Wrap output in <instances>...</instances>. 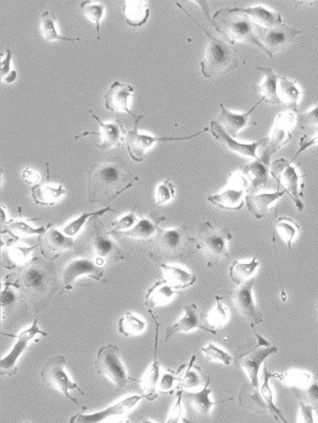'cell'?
Listing matches in <instances>:
<instances>
[{"label": "cell", "mask_w": 318, "mask_h": 423, "mask_svg": "<svg viewBox=\"0 0 318 423\" xmlns=\"http://www.w3.org/2000/svg\"><path fill=\"white\" fill-rule=\"evenodd\" d=\"M180 9L185 11L189 16L194 19V21L206 33L208 38V44L206 47L204 59L201 63L203 75L208 79L216 78L226 73L233 70L239 66L240 61L237 56L235 50L232 44L222 38L214 36L213 34L202 26L199 25L195 19L191 16L189 11L178 2H176Z\"/></svg>", "instance_id": "6da1fadb"}, {"label": "cell", "mask_w": 318, "mask_h": 423, "mask_svg": "<svg viewBox=\"0 0 318 423\" xmlns=\"http://www.w3.org/2000/svg\"><path fill=\"white\" fill-rule=\"evenodd\" d=\"M212 23L218 32L226 37L230 44L247 42L255 45L270 56L266 48L256 38L255 24L247 14L241 13L237 9H221L213 14Z\"/></svg>", "instance_id": "7a4b0ae2"}, {"label": "cell", "mask_w": 318, "mask_h": 423, "mask_svg": "<svg viewBox=\"0 0 318 423\" xmlns=\"http://www.w3.org/2000/svg\"><path fill=\"white\" fill-rule=\"evenodd\" d=\"M232 239V234L228 229L218 228L208 221L203 223L194 244L208 257L209 263H214L229 258V244Z\"/></svg>", "instance_id": "3957f363"}, {"label": "cell", "mask_w": 318, "mask_h": 423, "mask_svg": "<svg viewBox=\"0 0 318 423\" xmlns=\"http://www.w3.org/2000/svg\"><path fill=\"white\" fill-rule=\"evenodd\" d=\"M250 325L258 342L248 351L240 352V355H237L236 362L248 376L250 380L249 382L255 387H260V368L270 356L278 352V348L256 332L254 325Z\"/></svg>", "instance_id": "277c9868"}, {"label": "cell", "mask_w": 318, "mask_h": 423, "mask_svg": "<svg viewBox=\"0 0 318 423\" xmlns=\"http://www.w3.org/2000/svg\"><path fill=\"white\" fill-rule=\"evenodd\" d=\"M144 115H137L136 118H134V127L132 130H129L125 135L124 140L127 144L128 152L130 159L135 162L140 163L144 161L145 155L152 146L158 142H169V141H184L191 140L193 138L201 136V135L209 130L208 127L204 130H201L197 133L191 135L189 137H152L151 135L141 134L139 132V125Z\"/></svg>", "instance_id": "5b68a950"}, {"label": "cell", "mask_w": 318, "mask_h": 423, "mask_svg": "<svg viewBox=\"0 0 318 423\" xmlns=\"http://www.w3.org/2000/svg\"><path fill=\"white\" fill-rule=\"evenodd\" d=\"M66 365L67 360L64 356L58 355L51 357L46 363L44 368L42 369L41 378L53 390L60 391L71 402L76 404V405L80 406L78 399L75 398L70 392L78 390L83 396H85V394L80 390L78 384L70 380L67 372H65Z\"/></svg>", "instance_id": "8992f818"}, {"label": "cell", "mask_w": 318, "mask_h": 423, "mask_svg": "<svg viewBox=\"0 0 318 423\" xmlns=\"http://www.w3.org/2000/svg\"><path fill=\"white\" fill-rule=\"evenodd\" d=\"M270 173L274 179L277 180L278 186L283 188L292 199L295 206L300 213L304 210V203L302 202V188L304 184L301 182V176L290 161L280 159L274 161L270 167Z\"/></svg>", "instance_id": "52a82bcc"}, {"label": "cell", "mask_w": 318, "mask_h": 423, "mask_svg": "<svg viewBox=\"0 0 318 423\" xmlns=\"http://www.w3.org/2000/svg\"><path fill=\"white\" fill-rule=\"evenodd\" d=\"M95 367L100 375L105 376L118 388L124 387L129 377L122 362L120 350L114 345H107L99 349Z\"/></svg>", "instance_id": "ba28073f"}, {"label": "cell", "mask_w": 318, "mask_h": 423, "mask_svg": "<svg viewBox=\"0 0 318 423\" xmlns=\"http://www.w3.org/2000/svg\"><path fill=\"white\" fill-rule=\"evenodd\" d=\"M297 118L293 113L279 114L275 119L269 140H267L265 148L260 156L264 163L270 164V159L274 153L288 144L292 138V130L296 124Z\"/></svg>", "instance_id": "9c48e42d"}, {"label": "cell", "mask_w": 318, "mask_h": 423, "mask_svg": "<svg viewBox=\"0 0 318 423\" xmlns=\"http://www.w3.org/2000/svg\"><path fill=\"white\" fill-rule=\"evenodd\" d=\"M255 29L256 38L266 48L270 58H273L275 53L288 48L298 34L302 33L301 30L290 28L283 23L270 28L255 25Z\"/></svg>", "instance_id": "30bf717a"}, {"label": "cell", "mask_w": 318, "mask_h": 423, "mask_svg": "<svg viewBox=\"0 0 318 423\" xmlns=\"http://www.w3.org/2000/svg\"><path fill=\"white\" fill-rule=\"evenodd\" d=\"M249 184L243 172H237L231 184L221 194L210 195L208 201L221 209L239 211L245 205Z\"/></svg>", "instance_id": "8fae6325"}, {"label": "cell", "mask_w": 318, "mask_h": 423, "mask_svg": "<svg viewBox=\"0 0 318 423\" xmlns=\"http://www.w3.org/2000/svg\"><path fill=\"white\" fill-rule=\"evenodd\" d=\"M255 281L252 278L241 284L230 293L232 306L241 317L250 323V325L262 324L263 318L254 299V286Z\"/></svg>", "instance_id": "7c38bea8"}, {"label": "cell", "mask_w": 318, "mask_h": 423, "mask_svg": "<svg viewBox=\"0 0 318 423\" xmlns=\"http://www.w3.org/2000/svg\"><path fill=\"white\" fill-rule=\"evenodd\" d=\"M37 335L48 337V334L40 329L37 319H34L32 325L28 329L23 330L18 334L17 342L15 343L9 355L0 361V372L2 376L11 377L17 372V362L22 353L24 352L28 346L30 341H32Z\"/></svg>", "instance_id": "4fadbf2b"}, {"label": "cell", "mask_w": 318, "mask_h": 423, "mask_svg": "<svg viewBox=\"0 0 318 423\" xmlns=\"http://www.w3.org/2000/svg\"><path fill=\"white\" fill-rule=\"evenodd\" d=\"M185 315L175 324L168 326L166 330L164 341L167 343L175 334L191 332L194 330H202L211 334H217V330L209 328L204 324V313L198 309L195 303L184 307Z\"/></svg>", "instance_id": "5bb4252c"}, {"label": "cell", "mask_w": 318, "mask_h": 423, "mask_svg": "<svg viewBox=\"0 0 318 423\" xmlns=\"http://www.w3.org/2000/svg\"><path fill=\"white\" fill-rule=\"evenodd\" d=\"M105 271L101 266L88 258L75 259L65 267L63 272V283L66 290L74 288L75 281L83 276L101 281Z\"/></svg>", "instance_id": "9a60e30c"}, {"label": "cell", "mask_w": 318, "mask_h": 423, "mask_svg": "<svg viewBox=\"0 0 318 423\" xmlns=\"http://www.w3.org/2000/svg\"><path fill=\"white\" fill-rule=\"evenodd\" d=\"M154 238L161 251L171 256L181 255L190 242H194L182 226L174 229L159 228Z\"/></svg>", "instance_id": "2e32d148"}, {"label": "cell", "mask_w": 318, "mask_h": 423, "mask_svg": "<svg viewBox=\"0 0 318 423\" xmlns=\"http://www.w3.org/2000/svg\"><path fill=\"white\" fill-rule=\"evenodd\" d=\"M210 130L213 136L217 141L226 146L230 151L240 154V156L251 157L255 160H260L258 150L260 146L266 144L267 140H262L254 142V143L246 144L236 141L235 138L230 136L218 121H212L210 125Z\"/></svg>", "instance_id": "e0dca14e"}, {"label": "cell", "mask_w": 318, "mask_h": 423, "mask_svg": "<svg viewBox=\"0 0 318 423\" xmlns=\"http://www.w3.org/2000/svg\"><path fill=\"white\" fill-rule=\"evenodd\" d=\"M148 399L147 395H133L130 397L122 400L120 402L114 404V405L107 407V409L100 411V412L90 414H78L70 419V422L78 423H97L107 420L110 417H121L128 413L134 406H136L142 400Z\"/></svg>", "instance_id": "ac0fdd59"}, {"label": "cell", "mask_w": 318, "mask_h": 423, "mask_svg": "<svg viewBox=\"0 0 318 423\" xmlns=\"http://www.w3.org/2000/svg\"><path fill=\"white\" fill-rule=\"evenodd\" d=\"M134 93V88L129 85H125L118 80L114 82L109 88L105 95V108L111 113H128L132 118H136V114H134L129 109V98Z\"/></svg>", "instance_id": "d6986e66"}, {"label": "cell", "mask_w": 318, "mask_h": 423, "mask_svg": "<svg viewBox=\"0 0 318 423\" xmlns=\"http://www.w3.org/2000/svg\"><path fill=\"white\" fill-rule=\"evenodd\" d=\"M75 247L74 238L68 237L53 226L48 228L44 234L41 253L48 260L58 258L61 253Z\"/></svg>", "instance_id": "ffe728a7"}, {"label": "cell", "mask_w": 318, "mask_h": 423, "mask_svg": "<svg viewBox=\"0 0 318 423\" xmlns=\"http://www.w3.org/2000/svg\"><path fill=\"white\" fill-rule=\"evenodd\" d=\"M92 117L95 121L98 122L100 126L99 132H84L80 136L75 137V140L78 138L88 136V135H98L101 137V145H99V148L102 150H107L114 147L121 143L124 140V135L125 130L122 127L120 120L116 122H110V124H105V122L100 120L99 118L94 113L90 111Z\"/></svg>", "instance_id": "44dd1931"}, {"label": "cell", "mask_w": 318, "mask_h": 423, "mask_svg": "<svg viewBox=\"0 0 318 423\" xmlns=\"http://www.w3.org/2000/svg\"><path fill=\"white\" fill-rule=\"evenodd\" d=\"M152 315L153 320L156 324V337H155V349H154V359L152 363L149 365L147 371L140 380L142 390L145 395H148L149 401H154L158 397V384L160 379V365L158 359H157V353H158V340H159V323L157 320L152 310H148Z\"/></svg>", "instance_id": "7402d4cb"}, {"label": "cell", "mask_w": 318, "mask_h": 423, "mask_svg": "<svg viewBox=\"0 0 318 423\" xmlns=\"http://www.w3.org/2000/svg\"><path fill=\"white\" fill-rule=\"evenodd\" d=\"M285 194V191L280 189L275 192H267H267L258 194V192H248L245 202L248 210L256 219H263L270 213L273 204L277 203Z\"/></svg>", "instance_id": "603a6c76"}, {"label": "cell", "mask_w": 318, "mask_h": 423, "mask_svg": "<svg viewBox=\"0 0 318 423\" xmlns=\"http://www.w3.org/2000/svg\"><path fill=\"white\" fill-rule=\"evenodd\" d=\"M263 102L260 99L258 103H256L252 109L249 110L246 113H233L226 108L223 105H221V115L218 122L222 126L226 132L233 138L238 137L241 130L246 128L249 117L258 109V107Z\"/></svg>", "instance_id": "cb8c5ba5"}, {"label": "cell", "mask_w": 318, "mask_h": 423, "mask_svg": "<svg viewBox=\"0 0 318 423\" xmlns=\"http://www.w3.org/2000/svg\"><path fill=\"white\" fill-rule=\"evenodd\" d=\"M210 379L206 380V383L202 390L196 392L187 391L185 393V400L189 406L201 417H210L211 410L213 406L218 404L224 403L228 401H233V398L225 400V401L213 402L210 399V395L212 394V390L209 387Z\"/></svg>", "instance_id": "d4e9b609"}, {"label": "cell", "mask_w": 318, "mask_h": 423, "mask_svg": "<svg viewBox=\"0 0 318 423\" xmlns=\"http://www.w3.org/2000/svg\"><path fill=\"white\" fill-rule=\"evenodd\" d=\"M239 402L243 409L256 414H272V411L265 400L260 394V387H255L250 382L245 384L240 391Z\"/></svg>", "instance_id": "484cf974"}, {"label": "cell", "mask_w": 318, "mask_h": 423, "mask_svg": "<svg viewBox=\"0 0 318 423\" xmlns=\"http://www.w3.org/2000/svg\"><path fill=\"white\" fill-rule=\"evenodd\" d=\"M178 290L171 286L166 280L158 281L152 288H149L144 298V305L148 310H152L156 307L166 305L170 303Z\"/></svg>", "instance_id": "4316f807"}, {"label": "cell", "mask_w": 318, "mask_h": 423, "mask_svg": "<svg viewBox=\"0 0 318 423\" xmlns=\"http://www.w3.org/2000/svg\"><path fill=\"white\" fill-rule=\"evenodd\" d=\"M63 184L52 186L49 183L36 184L31 187V196L36 205L53 206L66 194Z\"/></svg>", "instance_id": "83f0119b"}, {"label": "cell", "mask_w": 318, "mask_h": 423, "mask_svg": "<svg viewBox=\"0 0 318 423\" xmlns=\"http://www.w3.org/2000/svg\"><path fill=\"white\" fill-rule=\"evenodd\" d=\"M270 167V164L264 163L260 160L245 165L243 173L249 184L248 192H258L260 188L266 186L269 182Z\"/></svg>", "instance_id": "f1b7e54d"}, {"label": "cell", "mask_w": 318, "mask_h": 423, "mask_svg": "<svg viewBox=\"0 0 318 423\" xmlns=\"http://www.w3.org/2000/svg\"><path fill=\"white\" fill-rule=\"evenodd\" d=\"M20 283L26 293H45L48 286L47 273L41 268L30 267L23 272L20 278Z\"/></svg>", "instance_id": "f546056e"}, {"label": "cell", "mask_w": 318, "mask_h": 423, "mask_svg": "<svg viewBox=\"0 0 318 423\" xmlns=\"http://www.w3.org/2000/svg\"><path fill=\"white\" fill-rule=\"evenodd\" d=\"M159 265L162 268L164 280L179 291L193 286L196 283V276L186 268L164 263H159Z\"/></svg>", "instance_id": "4dcf8cb0"}, {"label": "cell", "mask_w": 318, "mask_h": 423, "mask_svg": "<svg viewBox=\"0 0 318 423\" xmlns=\"http://www.w3.org/2000/svg\"><path fill=\"white\" fill-rule=\"evenodd\" d=\"M195 360L196 357H191V360L189 365H182L181 368L179 369L177 374L179 376V383L185 388L186 390L190 392H196L202 390L204 387V376H203L201 367L198 365H195Z\"/></svg>", "instance_id": "1f68e13d"}, {"label": "cell", "mask_w": 318, "mask_h": 423, "mask_svg": "<svg viewBox=\"0 0 318 423\" xmlns=\"http://www.w3.org/2000/svg\"><path fill=\"white\" fill-rule=\"evenodd\" d=\"M277 95L280 105H285L287 109L292 110L294 113H297L301 91L296 83L287 79L286 77L279 76Z\"/></svg>", "instance_id": "d6a6232c"}, {"label": "cell", "mask_w": 318, "mask_h": 423, "mask_svg": "<svg viewBox=\"0 0 318 423\" xmlns=\"http://www.w3.org/2000/svg\"><path fill=\"white\" fill-rule=\"evenodd\" d=\"M126 22L133 28H140L147 22L149 17L147 1H124L122 6Z\"/></svg>", "instance_id": "836d02e7"}, {"label": "cell", "mask_w": 318, "mask_h": 423, "mask_svg": "<svg viewBox=\"0 0 318 423\" xmlns=\"http://www.w3.org/2000/svg\"><path fill=\"white\" fill-rule=\"evenodd\" d=\"M250 18L255 25L263 26L264 28H270L282 23L281 15L270 11L263 6L249 7L247 9H237Z\"/></svg>", "instance_id": "e575fe53"}, {"label": "cell", "mask_w": 318, "mask_h": 423, "mask_svg": "<svg viewBox=\"0 0 318 423\" xmlns=\"http://www.w3.org/2000/svg\"><path fill=\"white\" fill-rule=\"evenodd\" d=\"M259 71L265 75V80L259 86V94L262 95L264 102L272 105H280L277 95V84L279 75L275 74L273 69L266 67H256Z\"/></svg>", "instance_id": "d590c367"}, {"label": "cell", "mask_w": 318, "mask_h": 423, "mask_svg": "<svg viewBox=\"0 0 318 423\" xmlns=\"http://www.w3.org/2000/svg\"><path fill=\"white\" fill-rule=\"evenodd\" d=\"M260 265V261L254 257L248 263H243L240 261H233L229 268L230 278L237 286H241L248 281L252 279Z\"/></svg>", "instance_id": "8d00e7d4"}, {"label": "cell", "mask_w": 318, "mask_h": 423, "mask_svg": "<svg viewBox=\"0 0 318 423\" xmlns=\"http://www.w3.org/2000/svg\"><path fill=\"white\" fill-rule=\"evenodd\" d=\"M159 228V221H152L149 218H141L132 229L122 234V236L132 238V239L149 240L155 237Z\"/></svg>", "instance_id": "74e56055"}, {"label": "cell", "mask_w": 318, "mask_h": 423, "mask_svg": "<svg viewBox=\"0 0 318 423\" xmlns=\"http://www.w3.org/2000/svg\"><path fill=\"white\" fill-rule=\"evenodd\" d=\"M110 212L115 213V212H117V210L113 209L111 207H103L102 209L92 212V213H88V212H85V213L80 214L78 218H75L74 220L68 222V224L63 229V232L68 237L75 238L76 236H78L83 226H85L86 223L93 220V219H97L99 217L103 216V215L107 213H110Z\"/></svg>", "instance_id": "f35d334b"}, {"label": "cell", "mask_w": 318, "mask_h": 423, "mask_svg": "<svg viewBox=\"0 0 318 423\" xmlns=\"http://www.w3.org/2000/svg\"><path fill=\"white\" fill-rule=\"evenodd\" d=\"M147 326V322L130 311H127L118 322V330L124 337L140 335Z\"/></svg>", "instance_id": "ab89813d"}, {"label": "cell", "mask_w": 318, "mask_h": 423, "mask_svg": "<svg viewBox=\"0 0 318 423\" xmlns=\"http://www.w3.org/2000/svg\"><path fill=\"white\" fill-rule=\"evenodd\" d=\"M55 21V17L53 16V14H50L48 11H46L42 14L41 19V36L45 41L48 42L55 41L70 42L85 41L80 38H68L60 36V34L57 33Z\"/></svg>", "instance_id": "60d3db41"}, {"label": "cell", "mask_w": 318, "mask_h": 423, "mask_svg": "<svg viewBox=\"0 0 318 423\" xmlns=\"http://www.w3.org/2000/svg\"><path fill=\"white\" fill-rule=\"evenodd\" d=\"M275 229H277L279 237L285 242L287 247L291 249L293 242L300 231V226L298 223L293 219L282 216L275 221Z\"/></svg>", "instance_id": "b9f144b4"}, {"label": "cell", "mask_w": 318, "mask_h": 423, "mask_svg": "<svg viewBox=\"0 0 318 423\" xmlns=\"http://www.w3.org/2000/svg\"><path fill=\"white\" fill-rule=\"evenodd\" d=\"M278 374H272V372L267 370L266 365H264L263 368V380L262 386L260 387V394L263 397L265 400V402L269 404L272 414L275 417V420H282L283 422H288L286 419L282 417V411L278 409L274 403V396L272 394V390L270 386V380L271 378H280Z\"/></svg>", "instance_id": "7bdbcfd3"}, {"label": "cell", "mask_w": 318, "mask_h": 423, "mask_svg": "<svg viewBox=\"0 0 318 423\" xmlns=\"http://www.w3.org/2000/svg\"><path fill=\"white\" fill-rule=\"evenodd\" d=\"M216 305L213 309L210 311L206 320L211 328L213 330L222 328V327L227 325L228 321V311L227 307L225 306L223 298L216 296Z\"/></svg>", "instance_id": "ee69618b"}, {"label": "cell", "mask_w": 318, "mask_h": 423, "mask_svg": "<svg viewBox=\"0 0 318 423\" xmlns=\"http://www.w3.org/2000/svg\"><path fill=\"white\" fill-rule=\"evenodd\" d=\"M80 10L84 15V17L89 19L92 23H94L95 28H97V38L101 40V29H100V25H101V19L105 14V6L102 4H97L90 1H83L80 3Z\"/></svg>", "instance_id": "f6af8a7d"}, {"label": "cell", "mask_w": 318, "mask_h": 423, "mask_svg": "<svg viewBox=\"0 0 318 423\" xmlns=\"http://www.w3.org/2000/svg\"><path fill=\"white\" fill-rule=\"evenodd\" d=\"M95 252L97 253V257L106 261L111 256H114L115 254L120 251L116 242L111 240L105 234H97L94 240Z\"/></svg>", "instance_id": "bcb514c9"}, {"label": "cell", "mask_w": 318, "mask_h": 423, "mask_svg": "<svg viewBox=\"0 0 318 423\" xmlns=\"http://www.w3.org/2000/svg\"><path fill=\"white\" fill-rule=\"evenodd\" d=\"M201 352L206 359L212 362H219L226 365H230L232 363L233 357L227 351L213 343H209L205 348H202Z\"/></svg>", "instance_id": "7dc6e473"}, {"label": "cell", "mask_w": 318, "mask_h": 423, "mask_svg": "<svg viewBox=\"0 0 318 423\" xmlns=\"http://www.w3.org/2000/svg\"><path fill=\"white\" fill-rule=\"evenodd\" d=\"M9 228L17 236L22 237L44 236L48 231V228L44 226H40V228H33V226L23 221H11Z\"/></svg>", "instance_id": "c3c4849f"}, {"label": "cell", "mask_w": 318, "mask_h": 423, "mask_svg": "<svg viewBox=\"0 0 318 423\" xmlns=\"http://www.w3.org/2000/svg\"><path fill=\"white\" fill-rule=\"evenodd\" d=\"M174 184L170 182V179L164 180L157 187L155 198L157 205H164L171 201L175 196Z\"/></svg>", "instance_id": "681fc988"}, {"label": "cell", "mask_w": 318, "mask_h": 423, "mask_svg": "<svg viewBox=\"0 0 318 423\" xmlns=\"http://www.w3.org/2000/svg\"><path fill=\"white\" fill-rule=\"evenodd\" d=\"M280 379L282 380L286 386L304 388V390L309 386L310 376L305 374V372H293L280 376Z\"/></svg>", "instance_id": "f907efd6"}, {"label": "cell", "mask_w": 318, "mask_h": 423, "mask_svg": "<svg viewBox=\"0 0 318 423\" xmlns=\"http://www.w3.org/2000/svg\"><path fill=\"white\" fill-rule=\"evenodd\" d=\"M179 376L174 372H164L162 375H160L159 382L158 384L159 393L170 394L174 390L176 382H179Z\"/></svg>", "instance_id": "816d5d0a"}, {"label": "cell", "mask_w": 318, "mask_h": 423, "mask_svg": "<svg viewBox=\"0 0 318 423\" xmlns=\"http://www.w3.org/2000/svg\"><path fill=\"white\" fill-rule=\"evenodd\" d=\"M298 126L302 130L314 128L318 126V105L308 111V113L299 114L297 118Z\"/></svg>", "instance_id": "f5cc1de1"}, {"label": "cell", "mask_w": 318, "mask_h": 423, "mask_svg": "<svg viewBox=\"0 0 318 423\" xmlns=\"http://www.w3.org/2000/svg\"><path fill=\"white\" fill-rule=\"evenodd\" d=\"M137 221H139V218H137L136 214L134 212H130L129 214L124 215L120 220L111 223V226H112L113 232L122 233L132 229Z\"/></svg>", "instance_id": "db71d44e"}, {"label": "cell", "mask_w": 318, "mask_h": 423, "mask_svg": "<svg viewBox=\"0 0 318 423\" xmlns=\"http://www.w3.org/2000/svg\"><path fill=\"white\" fill-rule=\"evenodd\" d=\"M13 53L10 49H6V59L1 61L0 63V72H1V79L5 80L7 83H14L17 79V72L15 70L11 71V61Z\"/></svg>", "instance_id": "11a10c76"}, {"label": "cell", "mask_w": 318, "mask_h": 423, "mask_svg": "<svg viewBox=\"0 0 318 423\" xmlns=\"http://www.w3.org/2000/svg\"><path fill=\"white\" fill-rule=\"evenodd\" d=\"M36 247H25V246L15 245L10 249L11 258L17 263H25L28 261L31 254Z\"/></svg>", "instance_id": "9f6ffc18"}, {"label": "cell", "mask_w": 318, "mask_h": 423, "mask_svg": "<svg viewBox=\"0 0 318 423\" xmlns=\"http://www.w3.org/2000/svg\"><path fill=\"white\" fill-rule=\"evenodd\" d=\"M318 145V134L316 136H308V135H304V137L300 138L299 140V149L296 154H295L292 160H290L291 163L294 162V160L297 159V157L300 155L301 153L308 150L309 147H312L313 145Z\"/></svg>", "instance_id": "6f0895ef"}, {"label": "cell", "mask_w": 318, "mask_h": 423, "mask_svg": "<svg viewBox=\"0 0 318 423\" xmlns=\"http://www.w3.org/2000/svg\"><path fill=\"white\" fill-rule=\"evenodd\" d=\"M18 294L15 288L6 286L1 295V308L11 307L17 302Z\"/></svg>", "instance_id": "680465c9"}, {"label": "cell", "mask_w": 318, "mask_h": 423, "mask_svg": "<svg viewBox=\"0 0 318 423\" xmlns=\"http://www.w3.org/2000/svg\"><path fill=\"white\" fill-rule=\"evenodd\" d=\"M304 390H306L305 398H299V401H304L309 404L318 403V383H309V386Z\"/></svg>", "instance_id": "91938a15"}, {"label": "cell", "mask_w": 318, "mask_h": 423, "mask_svg": "<svg viewBox=\"0 0 318 423\" xmlns=\"http://www.w3.org/2000/svg\"><path fill=\"white\" fill-rule=\"evenodd\" d=\"M301 421L302 422H313V407L309 403L300 401Z\"/></svg>", "instance_id": "94428289"}, {"label": "cell", "mask_w": 318, "mask_h": 423, "mask_svg": "<svg viewBox=\"0 0 318 423\" xmlns=\"http://www.w3.org/2000/svg\"><path fill=\"white\" fill-rule=\"evenodd\" d=\"M182 392L179 391L177 394V402H176L174 409L171 410L170 418L166 422H178L182 414L181 407Z\"/></svg>", "instance_id": "6125c7cd"}, {"label": "cell", "mask_w": 318, "mask_h": 423, "mask_svg": "<svg viewBox=\"0 0 318 423\" xmlns=\"http://www.w3.org/2000/svg\"><path fill=\"white\" fill-rule=\"evenodd\" d=\"M22 177L26 182L33 184H38L41 179L40 175L38 174L37 172L30 170V169H25V170H23Z\"/></svg>", "instance_id": "be15d7a7"}, {"label": "cell", "mask_w": 318, "mask_h": 423, "mask_svg": "<svg viewBox=\"0 0 318 423\" xmlns=\"http://www.w3.org/2000/svg\"><path fill=\"white\" fill-rule=\"evenodd\" d=\"M282 300H283V301H285V300H286V297H285V296H286V295H285V291H282Z\"/></svg>", "instance_id": "e7e4bbea"}]
</instances>
